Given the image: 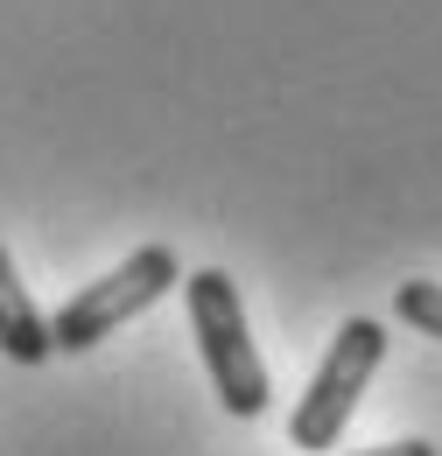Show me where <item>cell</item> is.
Instances as JSON below:
<instances>
[{
    "label": "cell",
    "instance_id": "cell-4",
    "mask_svg": "<svg viewBox=\"0 0 442 456\" xmlns=\"http://www.w3.org/2000/svg\"><path fill=\"white\" fill-rule=\"evenodd\" d=\"M0 351H7L14 365H43V358L56 351L50 323H43V309H36V295L21 288L14 260H7V246H0Z\"/></svg>",
    "mask_w": 442,
    "mask_h": 456
},
{
    "label": "cell",
    "instance_id": "cell-2",
    "mask_svg": "<svg viewBox=\"0 0 442 456\" xmlns=\"http://www.w3.org/2000/svg\"><path fill=\"white\" fill-rule=\"evenodd\" d=\"M380 365H387V330H380L372 316H351V323L331 338L316 379H309V394L295 400V414H288V443H295L302 456H323L337 436H344V421L358 414V394L372 387Z\"/></svg>",
    "mask_w": 442,
    "mask_h": 456
},
{
    "label": "cell",
    "instance_id": "cell-5",
    "mask_svg": "<svg viewBox=\"0 0 442 456\" xmlns=\"http://www.w3.org/2000/svg\"><path fill=\"white\" fill-rule=\"evenodd\" d=\"M393 309H400V323H414V330L442 338V281H400Z\"/></svg>",
    "mask_w": 442,
    "mask_h": 456
},
{
    "label": "cell",
    "instance_id": "cell-1",
    "mask_svg": "<svg viewBox=\"0 0 442 456\" xmlns=\"http://www.w3.org/2000/svg\"><path fill=\"white\" fill-rule=\"evenodd\" d=\"M190 330H197V351H204V372H211V394H218L225 414L253 421L267 414V358L246 338V309H239V288L225 267H197L190 281Z\"/></svg>",
    "mask_w": 442,
    "mask_h": 456
},
{
    "label": "cell",
    "instance_id": "cell-6",
    "mask_svg": "<svg viewBox=\"0 0 442 456\" xmlns=\"http://www.w3.org/2000/svg\"><path fill=\"white\" fill-rule=\"evenodd\" d=\"M358 456H436V443H422V436H407V443H387V450H358Z\"/></svg>",
    "mask_w": 442,
    "mask_h": 456
},
{
    "label": "cell",
    "instance_id": "cell-3",
    "mask_svg": "<svg viewBox=\"0 0 442 456\" xmlns=\"http://www.w3.org/2000/svg\"><path fill=\"white\" fill-rule=\"evenodd\" d=\"M176 281H183V274H176V253H168V246H141L134 260H119L106 281L78 288V295L50 316L56 351H92V344L112 338L119 323H134L141 309H155Z\"/></svg>",
    "mask_w": 442,
    "mask_h": 456
}]
</instances>
